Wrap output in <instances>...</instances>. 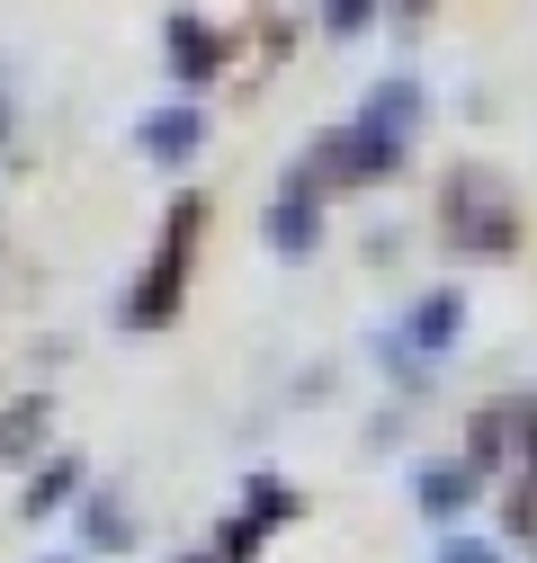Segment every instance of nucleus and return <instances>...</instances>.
I'll use <instances>...</instances> for the list:
<instances>
[{"label":"nucleus","instance_id":"obj_22","mask_svg":"<svg viewBox=\"0 0 537 563\" xmlns=\"http://www.w3.org/2000/svg\"><path fill=\"white\" fill-rule=\"evenodd\" d=\"M403 10H439V0H403Z\"/></svg>","mask_w":537,"mask_h":563},{"label":"nucleus","instance_id":"obj_8","mask_svg":"<svg viewBox=\"0 0 537 563\" xmlns=\"http://www.w3.org/2000/svg\"><path fill=\"white\" fill-rule=\"evenodd\" d=\"M359 117H368L376 134H394V144H413V134H421V117H430V90H421V73H385V81L359 99Z\"/></svg>","mask_w":537,"mask_h":563},{"label":"nucleus","instance_id":"obj_11","mask_svg":"<svg viewBox=\"0 0 537 563\" xmlns=\"http://www.w3.org/2000/svg\"><path fill=\"white\" fill-rule=\"evenodd\" d=\"M81 474H90V465H81L73 448H54L45 465H28V492H19V519H54L63 501H81Z\"/></svg>","mask_w":537,"mask_h":563},{"label":"nucleus","instance_id":"obj_12","mask_svg":"<svg viewBox=\"0 0 537 563\" xmlns=\"http://www.w3.org/2000/svg\"><path fill=\"white\" fill-rule=\"evenodd\" d=\"M81 545H90V554H125V545H134V510H125L117 483H90V492H81Z\"/></svg>","mask_w":537,"mask_h":563},{"label":"nucleus","instance_id":"obj_9","mask_svg":"<svg viewBox=\"0 0 537 563\" xmlns=\"http://www.w3.org/2000/svg\"><path fill=\"white\" fill-rule=\"evenodd\" d=\"M519 456V394H493L475 420H465V465L475 474H502Z\"/></svg>","mask_w":537,"mask_h":563},{"label":"nucleus","instance_id":"obj_16","mask_svg":"<svg viewBox=\"0 0 537 563\" xmlns=\"http://www.w3.org/2000/svg\"><path fill=\"white\" fill-rule=\"evenodd\" d=\"M322 10V0H260V27H268V45H296V27Z\"/></svg>","mask_w":537,"mask_h":563},{"label":"nucleus","instance_id":"obj_4","mask_svg":"<svg viewBox=\"0 0 537 563\" xmlns=\"http://www.w3.org/2000/svg\"><path fill=\"white\" fill-rule=\"evenodd\" d=\"M134 153H144L153 170H188L197 153H207V108H197V99H171V108H153L144 125H134Z\"/></svg>","mask_w":537,"mask_h":563},{"label":"nucleus","instance_id":"obj_10","mask_svg":"<svg viewBox=\"0 0 537 563\" xmlns=\"http://www.w3.org/2000/svg\"><path fill=\"white\" fill-rule=\"evenodd\" d=\"M233 519H242L251 537H278V528H296V519H305V492H296L287 474H251V483H242V510H233Z\"/></svg>","mask_w":537,"mask_h":563},{"label":"nucleus","instance_id":"obj_6","mask_svg":"<svg viewBox=\"0 0 537 563\" xmlns=\"http://www.w3.org/2000/svg\"><path fill=\"white\" fill-rule=\"evenodd\" d=\"M413 501H421V519H430V528H457L465 510L484 501V474L465 465V456H430V465L413 474Z\"/></svg>","mask_w":537,"mask_h":563},{"label":"nucleus","instance_id":"obj_18","mask_svg":"<svg viewBox=\"0 0 537 563\" xmlns=\"http://www.w3.org/2000/svg\"><path fill=\"white\" fill-rule=\"evenodd\" d=\"M28 296H36V277H28L19 242H0V305H28Z\"/></svg>","mask_w":537,"mask_h":563},{"label":"nucleus","instance_id":"obj_15","mask_svg":"<svg viewBox=\"0 0 537 563\" xmlns=\"http://www.w3.org/2000/svg\"><path fill=\"white\" fill-rule=\"evenodd\" d=\"M314 19H322V36H331V45H350V36H368V19H376V0H322Z\"/></svg>","mask_w":537,"mask_h":563},{"label":"nucleus","instance_id":"obj_19","mask_svg":"<svg viewBox=\"0 0 537 563\" xmlns=\"http://www.w3.org/2000/svg\"><path fill=\"white\" fill-rule=\"evenodd\" d=\"M439 563H502V545H493V537H465V528H448V537H439Z\"/></svg>","mask_w":537,"mask_h":563},{"label":"nucleus","instance_id":"obj_20","mask_svg":"<svg viewBox=\"0 0 537 563\" xmlns=\"http://www.w3.org/2000/svg\"><path fill=\"white\" fill-rule=\"evenodd\" d=\"M528 483H537V394H519V456H511Z\"/></svg>","mask_w":537,"mask_h":563},{"label":"nucleus","instance_id":"obj_2","mask_svg":"<svg viewBox=\"0 0 537 563\" xmlns=\"http://www.w3.org/2000/svg\"><path fill=\"white\" fill-rule=\"evenodd\" d=\"M439 242L465 260H511L519 251V188L493 162H457L439 179Z\"/></svg>","mask_w":537,"mask_h":563},{"label":"nucleus","instance_id":"obj_7","mask_svg":"<svg viewBox=\"0 0 537 563\" xmlns=\"http://www.w3.org/2000/svg\"><path fill=\"white\" fill-rule=\"evenodd\" d=\"M457 340H465V296H457V287H430L413 313H403V331H394V349H413L421 367H430V358H448Z\"/></svg>","mask_w":537,"mask_h":563},{"label":"nucleus","instance_id":"obj_23","mask_svg":"<svg viewBox=\"0 0 537 563\" xmlns=\"http://www.w3.org/2000/svg\"><path fill=\"white\" fill-rule=\"evenodd\" d=\"M54 563H73V554H54Z\"/></svg>","mask_w":537,"mask_h":563},{"label":"nucleus","instance_id":"obj_14","mask_svg":"<svg viewBox=\"0 0 537 563\" xmlns=\"http://www.w3.org/2000/svg\"><path fill=\"white\" fill-rule=\"evenodd\" d=\"M502 537H511V545H537V483H528V474L502 492Z\"/></svg>","mask_w":537,"mask_h":563},{"label":"nucleus","instance_id":"obj_5","mask_svg":"<svg viewBox=\"0 0 537 563\" xmlns=\"http://www.w3.org/2000/svg\"><path fill=\"white\" fill-rule=\"evenodd\" d=\"M260 242L278 260H314L322 251V197L305 179H278V197H268V216H260Z\"/></svg>","mask_w":537,"mask_h":563},{"label":"nucleus","instance_id":"obj_13","mask_svg":"<svg viewBox=\"0 0 537 563\" xmlns=\"http://www.w3.org/2000/svg\"><path fill=\"white\" fill-rule=\"evenodd\" d=\"M45 420H54V402H45V394H10V402H0V465H36Z\"/></svg>","mask_w":537,"mask_h":563},{"label":"nucleus","instance_id":"obj_17","mask_svg":"<svg viewBox=\"0 0 537 563\" xmlns=\"http://www.w3.org/2000/svg\"><path fill=\"white\" fill-rule=\"evenodd\" d=\"M19 153V63H0V162Z\"/></svg>","mask_w":537,"mask_h":563},{"label":"nucleus","instance_id":"obj_3","mask_svg":"<svg viewBox=\"0 0 537 563\" xmlns=\"http://www.w3.org/2000/svg\"><path fill=\"white\" fill-rule=\"evenodd\" d=\"M233 54H242V36L216 27V19H197V10H171V19H162V73H171L179 90H207Z\"/></svg>","mask_w":537,"mask_h":563},{"label":"nucleus","instance_id":"obj_1","mask_svg":"<svg viewBox=\"0 0 537 563\" xmlns=\"http://www.w3.org/2000/svg\"><path fill=\"white\" fill-rule=\"evenodd\" d=\"M197 242H207V197L179 188V197H171V216H162V233H153V251H144V268H134V287H125V305H117V331L153 340V331L179 322L188 277H197Z\"/></svg>","mask_w":537,"mask_h":563},{"label":"nucleus","instance_id":"obj_21","mask_svg":"<svg viewBox=\"0 0 537 563\" xmlns=\"http://www.w3.org/2000/svg\"><path fill=\"white\" fill-rule=\"evenodd\" d=\"M162 563H216V545H179V554H162Z\"/></svg>","mask_w":537,"mask_h":563}]
</instances>
